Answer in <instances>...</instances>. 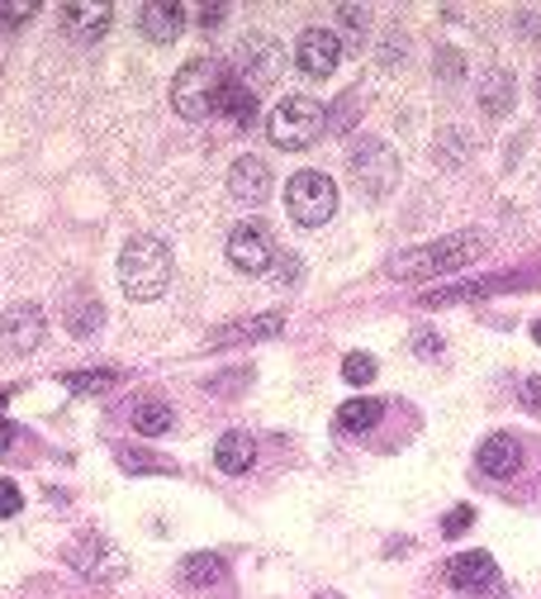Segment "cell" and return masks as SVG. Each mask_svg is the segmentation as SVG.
Masks as SVG:
<instances>
[{"label": "cell", "instance_id": "cell-19", "mask_svg": "<svg viewBox=\"0 0 541 599\" xmlns=\"http://www.w3.org/2000/svg\"><path fill=\"white\" fill-rule=\"evenodd\" d=\"M229 580V562L219 552H190L181 562V585L186 590H209V585H223Z\"/></svg>", "mask_w": 541, "mask_h": 599}, {"label": "cell", "instance_id": "cell-24", "mask_svg": "<svg viewBox=\"0 0 541 599\" xmlns=\"http://www.w3.org/2000/svg\"><path fill=\"white\" fill-rule=\"evenodd\" d=\"M114 381H119L114 367H90V371H72L67 390H72V395H100V390H110Z\"/></svg>", "mask_w": 541, "mask_h": 599}, {"label": "cell", "instance_id": "cell-29", "mask_svg": "<svg viewBox=\"0 0 541 599\" xmlns=\"http://www.w3.org/2000/svg\"><path fill=\"white\" fill-rule=\"evenodd\" d=\"M38 15V0H0V24H24Z\"/></svg>", "mask_w": 541, "mask_h": 599}, {"label": "cell", "instance_id": "cell-8", "mask_svg": "<svg viewBox=\"0 0 541 599\" xmlns=\"http://www.w3.org/2000/svg\"><path fill=\"white\" fill-rule=\"evenodd\" d=\"M275 243H271V233L257 224V219H243L233 233H229V262L237 271H247V277H267L271 262H275Z\"/></svg>", "mask_w": 541, "mask_h": 599}, {"label": "cell", "instance_id": "cell-11", "mask_svg": "<svg viewBox=\"0 0 541 599\" xmlns=\"http://www.w3.org/2000/svg\"><path fill=\"white\" fill-rule=\"evenodd\" d=\"M44 333H48V323L38 315V305H15L5 319H0V347H5L10 357L34 353V347L44 343Z\"/></svg>", "mask_w": 541, "mask_h": 599}, {"label": "cell", "instance_id": "cell-22", "mask_svg": "<svg viewBox=\"0 0 541 599\" xmlns=\"http://www.w3.org/2000/svg\"><path fill=\"white\" fill-rule=\"evenodd\" d=\"M110 5H62V24L76 34V38H104L110 29Z\"/></svg>", "mask_w": 541, "mask_h": 599}, {"label": "cell", "instance_id": "cell-27", "mask_svg": "<svg viewBox=\"0 0 541 599\" xmlns=\"http://www.w3.org/2000/svg\"><path fill=\"white\" fill-rule=\"evenodd\" d=\"M342 376H347L352 386H371L380 376V367H376L371 353H347V357H342Z\"/></svg>", "mask_w": 541, "mask_h": 599}, {"label": "cell", "instance_id": "cell-33", "mask_svg": "<svg viewBox=\"0 0 541 599\" xmlns=\"http://www.w3.org/2000/svg\"><path fill=\"white\" fill-rule=\"evenodd\" d=\"M20 486L15 480H0V518H10V514H20Z\"/></svg>", "mask_w": 541, "mask_h": 599}, {"label": "cell", "instance_id": "cell-37", "mask_svg": "<svg viewBox=\"0 0 541 599\" xmlns=\"http://www.w3.org/2000/svg\"><path fill=\"white\" fill-rule=\"evenodd\" d=\"M414 353H418V357H438V353H442V338H418Z\"/></svg>", "mask_w": 541, "mask_h": 599}, {"label": "cell", "instance_id": "cell-25", "mask_svg": "<svg viewBox=\"0 0 541 599\" xmlns=\"http://www.w3.org/2000/svg\"><path fill=\"white\" fill-rule=\"evenodd\" d=\"M104 323V305L100 300H82V305H72V315H67V329L76 338H90Z\"/></svg>", "mask_w": 541, "mask_h": 599}, {"label": "cell", "instance_id": "cell-15", "mask_svg": "<svg viewBox=\"0 0 541 599\" xmlns=\"http://www.w3.org/2000/svg\"><path fill=\"white\" fill-rule=\"evenodd\" d=\"M181 24H186V5H143L138 10V29L148 44H176L181 38Z\"/></svg>", "mask_w": 541, "mask_h": 599}, {"label": "cell", "instance_id": "cell-32", "mask_svg": "<svg viewBox=\"0 0 541 599\" xmlns=\"http://www.w3.org/2000/svg\"><path fill=\"white\" fill-rule=\"evenodd\" d=\"M404 58H408V44L390 29V34H385V44H380V68H394V62H404Z\"/></svg>", "mask_w": 541, "mask_h": 599}, {"label": "cell", "instance_id": "cell-13", "mask_svg": "<svg viewBox=\"0 0 541 599\" xmlns=\"http://www.w3.org/2000/svg\"><path fill=\"white\" fill-rule=\"evenodd\" d=\"M442 580L452 585V590H460V595L484 590V585H494V580H499L494 557H490V552H460V557H452V562H446Z\"/></svg>", "mask_w": 541, "mask_h": 599}, {"label": "cell", "instance_id": "cell-9", "mask_svg": "<svg viewBox=\"0 0 541 599\" xmlns=\"http://www.w3.org/2000/svg\"><path fill=\"white\" fill-rule=\"evenodd\" d=\"M285 68V48L267 34H253L243 48H237V82L243 86H271Z\"/></svg>", "mask_w": 541, "mask_h": 599}, {"label": "cell", "instance_id": "cell-30", "mask_svg": "<svg viewBox=\"0 0 541 599\" xmlns=\"http://www.w3.org/2000/svg\"><path fill=\"white\" fill-rule=\"evenodd\" d=\"M119 462H124L128 472H167V476H176V462H157V457H143V452H119Z\"/></svg>", "mask_w": 541, "mask_h": 599}, {"label": "cell", "instance_id": "cell-28", "mask_svg": "<svg viewBox=\"0 0 541 599\" xmlns=\"http://www.w3.org/2000/svg\"><path fill=\"white\" fill-rule=\"evenodd\" d=\"M490 285H504V281H470V285H446V291H432V295H423V305H456V300H466V295H480V291H490Z\"/></svg>", "mask_w": 541, "mask_h": 599}, {"label": "cell", "instance_id": "cell-26", "mask_svg": "<svg viewBox=\"0 0 541 599\" xmlns=\"http://www.w3.org/2000/svg\"><path fill=\"white\" fill-rule=\"evenodd\" d=\"M366 10L361 5H337V24H342V34H347V48L352 53H361V44H366Z\"/></svg>", "mask_w": 541, "mask_h": 599}, {"label": "cell", "instance_id": "cell-17", "mask_svg": "<svg viewBox=\"0 0 541 599\" xmlns=\"http://www.w3.org/2000/svg\"><path fill=\"white\" fill-rule=\"evenodd\" d=\"M253 462H257L253 433H243V428H229V433L219 438V448H214V466H219V472H229V476H243Z\"/></svg>", "mask_w": 541, "mask_h": 599}, {"label": "cell", "instance_id": "cell-2", "mask_svg": "<svg viewBox=\"0 0 541 599\" xmlns=\"http://www.w3.org/2000/svg\"><path fill=\"white\" fill-rule=\"evenodd\" d=\"M119 285H124L128 300L148 305V300H162V291L171 285V247L152 233H134L119 253Z\"/></svg>", "mask_w": 541, "mask_h": 599}, {"label": "cell", "instance_id": "cell-41", "mask_svg": "<svg viewBox=\"0 0 541 599\" xmlns=\"http://www.w3.org/2000/svg\"><path fill=\"white\" fill-rule=\"evenodd\" d=\"M537 96H541V82H537Z\"/></svg>", "mask_w": 541, "mask_h": 599}, {"label": "cell", "instance_id": "cell-40", "mask_svg": "<svg viewBox=\"0 0 541 599\" xmlns=\"http://www.w3.org/2000/svg\"><path fill=\"white\" fill-rule=\"evenodd\" d=\"M319 599H342V595H319Z\"/></svg>", "mask_w": 541, "mask_h": 599}, {"label": "cell", "instance_id": "cell-23", "mask_svg": "<svg viewBox=\"0 0 541 599\" xmlns=\"http://www.w3.org/2000/svg\"><path fill=\"white\" fill-rule=\"evenodd\" d=\"M134 428L143 438H157L171 428V405H162V400H143V405L134 409Z\"/></svg>", "mask_w": 541, "mask_h": 599}, {"label": "cell", "instance_id": "cell-18", "mask_svg": "<svg viewBox=\"0 0 541 599\" xmlns=\"http://www.w3.org/2000/svg\"><path fill=\"white\" fill-rule=\"evenodd\" d=\"M285 329V315H257V319H243V323H229L209 338V347H233V343H261V338H275Z\"/></svg>", "mask_w": 541, "mask_h": 599}, {"label": "cell", "instance_id": "cell-21", "mask_svg": "<svg viewBox=\"0 0 541 599\" xmlns=\"http://www.w3.org/2000/svg\"><path fill=\"white\" fill-rule=\"evenodd\" d=\"M380 419H385V405L371 400V395H356V400H347V405L337 409V428H342V433H371Z\"/></svg>", "mask_w": 541, "mask_h": 599}, {"label": "cell", "instance_id": "cell-3", "mask_svg": "<svg viewBox=\"0 0 541 599\" xmlns=\"http://www.w3.org/2000/svg\"><path fill=\"white\" fill-rule=\"evenodd\" d=\"M223 86H229V68H219L214 58H190L171 82V110L181 120H209V114H219Z\"/></svg>", "mask_w": 541, "mask_h": 599}, {"label": "cell", "instance_id": "cell-10", "mask_svg": "<svg viewBox=\"0 0 541 599\" xmlns=\"http://www.w3.org/2000/svg\"><path fill=\"white\" fill-rule=\"evenodd\" d=\"M337 58H342V38L333 29H305L295 38V68L323 82V76L337 72Z\"/></svg>", "mask_w": 541, "mask_h": 599}, {"label": "cell", "instance_id": "cell-38", "mask_svg": "<svg viewBox=\"0 0 541 599\" xmlns=\"http://www.w3.org/2000/svg\"><path fill=\"white\" fill-rule=\"evenodd\" d=\"M10 442H15V424L0 419V452H10Z\"/></svg>", "mask_w": 541, "mask_h": 599}, {"label": "cell", "instance_id": "cell-14", "mask_svg": "<svg viewBox=\"0 0 541 599\" xmlns=\"http://www.w3.org/2000/svg\"><path fill=\"white\" fill-rule=\"evenodd\" d=\"M518 462H522V442L513 433H490L484 448L475 452V466H480V476H490V480H508L518 472Z\"/></svg>", "mask_w": 541, "mask_h": 599}, {"label": "cell", "instance_id": "cell-31", "mask_svg": "<svg viewBox=\"0 0 541 599\" xmlns=\"http://www.w3.org/2000/svg\"><path fill=\"white\" fill-rule=\"evenodd\" d=\"M470 524H475V510H470V504H456V510L442 518V533H446V538H460Z\"/></svg>", "mask_w": 541, "mask_h": 599}, {"label": "cell", "instance_id": "cell-36", "mask_svg": "<svg viewBox=\"0 0 541 599\" xmlns=\"http://www.w3.org/2000/svg\"><path fill=\"white\" fill-rule=\"evenodd\" d=\"M223 20H229V5H205V10H200V24H205V29H214V24H223Z\"/></svg>", "mask_w": 541, "mask_h": 599}, {"label": "cell", "instance_id": "cell-20", "mask_svg": "<svg viewBox=\"0 0 541 599\" xmlns=\"http://www.w3.org/2000/svg\"><path fill=\"white\" fill-rule=\"evenodd\" d=\"M219 114L229 124L237 129H253L257 124V96H253V86H243L237 76H229V86H223V96H219Z\"/></svg>", "mask_w": 541, "mask_h": 599}, {"label": "cell", "instance_id": "cell-5", "mask_svg": "<svg viewBox=\"0 0 541 599\" xmlns=\"http://www.w3.org/2000/svg\"><path fill=\"white\" fill-rule=\"evenodd\" d=\"M323 129H328V114H323V106L313 96H285L281 106L271 110V120H267L271 143H275V148H285V152L309 148Z\"/></svg>", "mask_w": 541, "mask_h": 599}, {"label": "cell", "instance_id": "cell-34", "mask_svg": "<svg viewBox=\"0 0 541 599\" xmlns=\"http://www.w3.org/2000/svg\"><path fill=\"white\" fill-rule=\"evenodd\" d=\"M518 400L527 409H541V376H522L518 381Z\"/></svg>", "mask_w": 541, "mask_h": 599}, {"label": "cell", "instance_id": "cell-6", "mask_svg": "<svg viewBox=\"0 0 541 599\" xmlns=\"http://www.w3.org/2000/svg\"><path fill=\"white\" fill-rule=\"evenodd\" d=\"M285 210L299 229H323L337 215V186L328 172H295L285 181Z\"/></svg>", "mask_w": 541, "mask_h": 599}, {"label": "cell", "instance_id": "cell-35", "mask_svg": "<svg viewBox=\"0 0 541 599\" xmlns=\"http://www.w3.org/2000/svg\"><path fill=\"white\" fill-rule=\"evenodd\" d=\"M442 76H446V82H460V76H466V68H460V53H452V48L442 53Z\"/></svg>", "mask_w": 541, "mask_h": 599}, {"label": "cell", "instance_id": "cell-16", "mask_svg": "<svg viewBox=\"0 0 541 599\" xmlns=\"http://www.w3.org/2000/svg\"><path fill=\"white\" fill-rule=\"evenodd\" d=\"M475 96H480V106H484L490 120L508 114V106H513V72L508 68H484L480 76H475Z\"/></svg>", "mask_w": 541, "mask_h": 599}, {"label": "cell", "instance_id": "cell-12", "mask_svg": "<svg viewBox=\"0 0 541 599\" xmlns=\"http://www.w3.org/2000/svg\"><path fill=\"white\" fill-rule=\"evenodd\" d=\"M271 191H275L271 167L261 162V158H253V152H243V158L229 167V195H233V200H243V205H267Z\"/></svg>", "mask_w": 541, "mask_h": 599}, {"label": "cell", "instance_id": "cell-4", "mask_svg": "<svg viewBox=\"0 0 541 599\" xmlns=\"http://www.w3.org/2000/svg\"><path fill=\"white\" fill-rule=\"evenodd\" d=\"M347 172L356 181V195L385 200L394 191V181H399V158H394V148L385 138H356L347 148Z\"/></svg>", "mask_w": 541, "mask_h": 599}, {"label": "cell", "instance_id": "cell-1", "mask_svg": "<svg viewBox=\"0 0 541 599\" xmlns=\"http://www.w3.org/2000/svg\"><path fill=\"white\" fill-rule=\"evenodd\" d=\"M490 247L480 229H466V233H446L438 243H423V247H408V253H394L385 262V277L394 281H432V277H446V271H460L466 262Z\"/></svg>", "mask_w": 541, "mask_h": 599}, {"label": "cell", "instance_id": "cell-39", "mask_svg": "<svg viewBox=\"0 0 541 599\" xmlns=\"http://www.w3.org/2000/svg\"><path fill=\"white\" fill-rule=\"evenodd\" d=\"M532 338H537V343H541V319H537V323H532Z\"/></svg>", "mask_w": 541, "mask_h": 599}, {"label": "cell", "instance_id": "cell-7", "mask_svg": "<svg viewBox=\"0 0 541 599\" xmlns=\"http://www.w3.org/2000/svg\"><path fill=\"white\" fill-rule=\"evenodd\" d=\"M67 562H72L76 576H86L90 585H119L128 571L124 552H119L104 533H82V538L67 547Z\"/></svg>", "mask_w": 541, "mask_h": 599}]
</instances>
